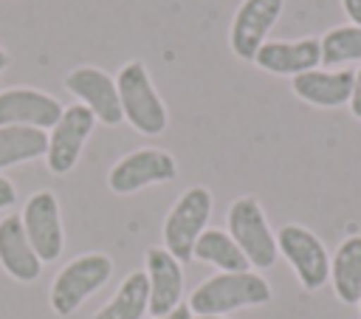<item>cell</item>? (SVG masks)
<instances>
[{
    "label": "cell",
    "instance_id": "cell-1",
    "mask_svg": "<svg viewBox=\"0 0 361 319\" xmlns=\"http://www.w3.org/2000/svg\"><path fill=\"white\" fill-rule=\"evenodd\" d=\"M271 302V285L254 271H220L203 279L192 296L189 311L195 316H223L240 308Z\"/></svg>",
    "mask_w": 361,
    "mask_h": 319
},
{
    "label": "cell",
    "instance_id": "cell-2",
    "mask_svg": "<svg viewBox=\"0 0 361 319\" xmlns=\"http://www.w3.org/2000/svg\"><path fill=\"white\" fill-rule=\"evenodd\" d=\"M116 90L121 102V116L133 124V130H138L141 136H158L166 130V107L141 59H130L118 68Z\"/></svg>",
    "mask_w": 361,
    "mask_h": 319
},
{
    "label": "cell",
    "instance_id": "cell-3",
    "mask_svg": "<svg viewBox=\"0 0 361 319\" xmlns=\"http://www.w3.org/2000/svg\"><path fill=\"white\" fill-rule=\"evenodd\" d=\"M113 274V260L102 251H90V254H79L73 257L68 265L59 268V274L51 282L48 299L54 313L59 316H71L73 311H79V305L96 294Z\"/></svg>",
    "mask_w": 361,
    "mask_h": 319
},
{
    "label": "cell",
    "instance_id": "cell-4",
    "mask_svg": "<svg viewBox=\"0 0 361 319\" xmlns=\"http://www.w3.org/2000/svg\"><path fill=\"white\" fill-rule=\"evenodd\" d=\"M209 217H212V192L206 186H189L172 203L164 220V248L178 263H189L197 237L206 231Z\"/></svg>",
    "mask_w": 361,
    "mask_h": 319
},
{
    "label": "cell",
    "instance_id": "cell-5",
    "mask_svg": "<svg viewBox=\"0 0 361 319\" xmlns=\"http://www.w3.org/2000/svg\"><path fill=\"white\" fill-rule=\"evenodd\" d=\"M228 234L231 240L240 246V251L245 254L248 265L254 268H271L279 257L276 248V234L271 231L265 212L259 206L257 198L243 195L228 206V217H226Z\"/></svg>",
    "mask_w": 361,
    "mask_h": 319
},
{
    "label": "cell",
    "instance_id": "cell-6",
    "mask_svg": "<svg viewBox=\"0 0 361 319\" xmlns=\"http://www.w3.org/2000/svg\"><path fill=\"white\" fill-rule=\"evenodd\" d=\"M276 248L296 271L305 291H319L330 277V257L324 243L305 226L288 223L276 231Z\"/></svg>",
    "mask_w": 361,
    "mask_h": 319
},
{
    "label": "cell",
    "instance_id": "cell-7",
    "mask_svg": "<svg viewBox=\"0 0 361 319\" xmlns=\"http://www.w3.org/2000/svg\"><path fill=\"white\" fill-rule=\"evenodd\" d=\"M178 175V164L166 150L144 147L118 158L107 172V186L116 195H130L152 183H166Z\"/></svg>",
    "mask_w": 361,
    "mask_h": 319
},
{
    "label": "cell",
    "instance_id": "cell-8",
    "mask_svg": "<svg viewBox=\"0 0 361 319\" xmlns=\"http://www.w3.org/2000/svg\"><path fill=\"white\" fill-rule=\"evenodd\" d=\"M93 124L96 116L79 102L62 110L59 121L48 133V152H45V164L54 175H68L76 167L87 136L93 133Z\"/></svg>",
    "mask_w": 361,
    "mask_h": 319
},
{
    "label": "cell",
    "instance_id": "cell-9",
    "mask_svg": "<svg viewBox=\"0 0 361 319\" xmlns=\"http://www.w3.org/2000/svg\"><path fill=\"white\" fill-rule=\"evenodd\" d=\"M20 217H23L25 237H28L31 248L37 251V257L42 263H54L62 254V246H65V231H62V215H59L56 195L48 192V189L34 192L25 200Z\"/></svg>",
    "mask_w": 361,
    "mask_h": 319
},
{
    "label": "cell",
    "instance_id": "cell-10",
    "mask_svg": "<svg viewBox=\"0 0 361 319\" xmlns=\"http://www.w3.org/2000/svg\"><path fill=\"white\" fill-rule=\"evenodd\" d=\"M285 0H243L240 8L231 17L228 28V45L240 59L254 62L257 51L262 48L268 31L282 17Z\"/></svg>",
    "mask_w": 361,
    "mask_h": 319
},
{
    "label": "cell",
    "instance_id": "cell-11",
    "mask_svg": "<svg viewBox=\"0 0 361 319\" xmlns=\"http://www.w3.org/2000/svg\"><path fill=\"white\" fill-rule=\"evenodd\" d=\"M65 88L79 99V104H85L96 121L102 124H121V102H118V90H116V79L110 73H104L96 65H79L73 71H68L65 76Z\"/></svg>",
    "mask_w": 361,
    "mask_h": 319
},
{
    "label": "cell",
    "instance_id": "cell-12",
    "mask_svg": "<svg viewBox=\"0 0 361 319\" xmlns=\"http://www.w3.org/2000/svg\"><path fill=\"white\" fill-rule=\"evenodd\" d=\"M62 104L37 88H6L0 90V127H37L51 130L59 116Z\"/></svg>",
    "mask_w": 361,
    "mask_h": 319
},
{
    "label": "cell",
    "instance_id": "cell-13",
    "mask_svg": "<svg viewBox=\"0 0 361 319\" xmlns=\"http://www.w3.org/2000/svg\"><path fill=\"white\" fill-rule=\"evenodd\" d=\"M254 65L259 71L276 73V76H299L307 71H316L322 65V45L316 37H305V40H265L262 48L254 56Z\"/></svg>",
    "mask_w": 361,
    "mask_h": 319
},
{
    "label": "cell",
    "instance_id": "cell-14",
    "mask_svg": "<svg viewBox=\"0 0 361 319\" xmlns=\"http://www.w3.org/2000/svg\"><path fill=\"white\" fill-rule=\"evenodd\" d=\"M147 282H149V313L166 316L180 305L183 296V271L180 263L166 248H149L147 251Z\"/></svg>",
    "mask_w": 361,
    "mask_h": 319
},
{
    "label": "cell",
    "instance_id": "cell-15",
    "mask_svg": "<svg viewBox=\"0 0 361 319\" xmlns=\"http://www.w3.org/2000/svg\"><path fill=\"white\" fill-rule=\"evenodd\" d=\"M0 265L8 277L20 282H34L42 271V260L31 248L23 229V217L17 212L0 220Z\"/></svg>",
    "mask_w": 361,
    "mask_h": 319
},
{
    "label": "cell",
    "instance_id": "cell-16",
    "mask_svg": "<svg viewBox=\"0 0 361 319\" xmlns=\"http://www.w3.org/2000/svg\"><path fill=\"white\" fill-rule=\"evenodd\" d=\"M353 79H355L353 71H319L316 68V71H307V73L293 76L290 88L307 104H316V107H341V104L350 102Z\"/></svg>",
    "mask_w": 361,
    "mask_h": 319
},
{
    "label": "cell",
    "instance_id": "cell-17",
    "mask_svg": "<svg viewBox=\"0 0 361 319\" xmlns=\"http://www.w3.org/2000/svg\"><path fill=\"white\" fill-rule=\"evenodd\" d=\"M333 291L341 302L353 305L361 299V234L347 237L330 260Z\"/></svg>",
    "mask_w": 361,
    "mask_h": 319
},
{
    "label": "cell",
    "instance_id": "cell-18",
    "mask_svg": "<svg viewBox=\"0 0 361 319\" xmlns=\"http://www.w3.org/2000/svg\"><path fill=\"white\" fill-rule=\"evenodd\" d=\"M149 311V282L144 271H130L113 299L102 305L90 319H141Z\"/></svg>",
    "mask_w": 361,
    "mask_h": 319
},
{
    "label": "cell",
    "instance_id": "cell-19",
    "mask_svg": "<svg viewBox=\"0 0 361 319\" xmlns=\"http://www.w3.org/2000/svg\"><path fill=\"white\" fill-rule=\"evenodd\" d=\"M192 260L209 263V265H214L220 271H248L251 268L248 260H245V254L240 251V246L223 229H206L197 237V243H195Z\"/></svg>",
    "mask_w": 361,
    "mask_h": 319
},
{
    "label": "cell",
    "instance_id": "cell-20",
    "mask_svg": "<svg viewBox=\"0 0 361 319\" xmlns=\"http://www.w3.org/2000/svg\"><path fill=\"white\" fill-rule=\"evenodd\" d=\"M48 152V136L37 127H0V169L42 158Z\"/></svg>",
    "mask_w": 361,
    "mask_h": 319
},
{
    "label": "cell",
    "instance_id": "cell-21",
    "mask_svg": "<svg viewBox=\"0 0 361 319\" xmlns=\"http://www.w3.org/2000/svg\"><path fill=\"white\" fill-rule=\"evenodd\" d=\"M322 65L338 68L347 62H361V25H336L322 40Z\"/></svg>",
    "mask_w": 361,
    "mask_h": 319
},
{
    "label": "cell",
    "instance_id": "cell-22",
    "mask_svg": "<svg viewBox=\"0 0 361 319\" xmlns=\"http://www.w3.org/2000/svg\"><path fill=\"white\" fill-rule=\"evenodd\" d=\"M14 200H17V189H14V183H11L8 178L0 175V209L14 206Z\"/></svg>",
    "mask_w": 361,
    "mask_h": 319
},
{
    "label": "cell",
    "instance_id": "cell-23",
    "mask_svg": "<svg viewBox=\"0 0 361 319\" xmlns=\"http://www.w3.org/2000/svg\"><path fill=\"white\" fill-rule=\"evenodd\" d=\"M350 110L355 119H361V68L355 71V79H353V93H350Z\"/></svg>",
    "mask_w": 361,
    "mask_h": 319
},
{
    "label": "cell",
    "instance_id": "cell-24",
    "mask_svg": "<svg viewBox=\"0 0 361 319\" xmlns=\"http://www.w3.org/2000/svg\"><path fill=\"white\" fill-rule=\"evenodd\" d=\"M341 8L353 25H361V0H341Z\"/></svg>",
    "mask_w": 361,
    "mask_h": 319
},
{
    "label": "cell",
    "instance_id": "cell-25",
    "mask_svg": "<svg viewBox=\"0 0 361 319\" xmlns=\"http://www.w3.org/2000/svg\"><path fill=\"white\" fill-rule=\"evenodd\" d=\"M155 319H195V313L189 311V305H183V302H180V305H178L175 311H169L166 316H155Z\"/></svg>",
    "mask_w": 361,
    "mask_h": 319
},
{
    "label": "cell",
    "instance_id": "cell-26",
    "mask_svg": "<svg viewBox=\"0 0 361 319\" xmlns=\"http://www.w3.org/2000/svg\"><path fill=\"white\" fill-rule=\"evenodd\" d=\"M6 68H8V54H6V48L0 45V73H3Z\"/></svg>",
    "mask_w": 361,
    "mask_h": 319
},
{
    "label": "cell",
    "instance_id": "cell-27",
    "mask_svg": "<svg viewBox=\"0 0 361 319\" xmlns=\"http://www.w3.org/2000/svg\"><path fill=\"white\" fill-rule=\"evenodd\" d=\"M195 319H226V316H195Z\"/></svg>",
    "mask_w": 361,
    "mask_h": 319
},
{
    "label": "cell",
    "instance_id": "cell-28",
    "mask_svg": "<svg viewBox=\"0 0 361 319\" xmlns=\"http://www.w3.org/2000/svg\"><path fill=\"white\" fill-rule=\"evenodd\" d=\"M358 305H361V299H358Z\"/></svg>",
    "mask_w": 361,
    "mask_h": 319
}]
</instances>
